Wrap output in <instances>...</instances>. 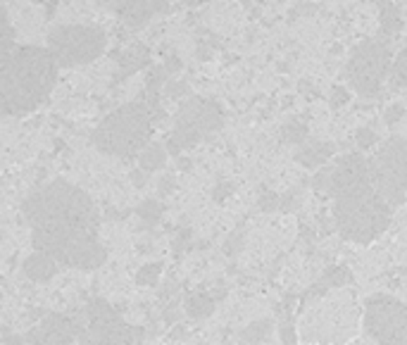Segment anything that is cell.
<instances>
[{"label": "cell", "instance_id": "obj_3", "mask_svg": "<svg viewBox=\"0 0 407 345\" xmlns=\"http://www.w3.org/2000/svg\"><path fill=\"white\" fill-rule=\"evenodd\" d=\"M60 65L48 48L19 45L0 58V117H22L50 96Z\"/></svg>", "mask_w": 407, "mask_h": 345}, {"label": "cell", "instance_id": "obj_14", "mask_svg": "<svg viewBox=\"0 0 407 345\" xmlns=\"http://www.w3.org/2000/svg\"><path fill=\"white\" fill-rule=\"evenodd\" d=\"M22 269H24V274L29 276L31 281L43 283V281H50L53 276L58 274L60 265H58L55 260H53V257L43 255V253H31V255L24 260Z\"/></svg>", "mask_w": 407, "mask_h": 345}, {"label": "cell", "instance_id": "obj_16", "mask_svg": "<svg viewBox=\"0 0 407 345\" xmlns=\"http://www.w3.org/2000/svg\"><path fill=\"white\" fill-rule=\"evenodd\" d=\"M350 283V272H348V267H334V269H329V272H324V276L320 281L312 286L310 290V295H315V297H322V295H327L331 293V290H341L345 288Z\"/></svg>", "mask_w": 407, "mask_h": 345}, {"label": "cell", "instance_id": "obj_25", "mask_svg": "<svg viewBox=\"0 0 407 345\" xmlns=\"http://www.w3.org/2000/svg\"><path fill=\"white\" fill-rule=\"evenodd\" d=\"M391 81H393V86H407V48L400 53L396 58V62H393Z\"/></svg>", "mask_w": 407, "mask_h": 345}, {"label": "cell", "instance_id": "obj_20", "mask_svg": "<svg viewBox=\"0 0 407 345\" xmlns=\"http://www.w3.org/2000/svg\"><path fill=\"white\" fill-rule=\"evenodd\" d=\"M215 310V297L207 293H195L186 300V312L200 319V317H207Z\"/></svg>", "mask_w": 407, "mask_h": 345}, {"label": "cell", "instance_id": "obj_22", "mask_svg": "<svg viewBox=\"0 0 407 345\" xmlns=\"http://www.w3.org/2000/svg\"><path fill=\"white\" fill-rule=\"evenodd\" d=\"M281 136L286 143H295V146H305L308 143V136H310V126L305 121H298V119H291L286 126L281 128Z\"/></svg>", "mask_w": 407, "mask_h": 345}, {"label": "cell", "instance_id": "obj_29", "mask_svg": "<svg viewBox=\"0 0 407 345\" xmlns=\"http://www.w3.org/2000/svg\"><path fill=\"white\" fill-rule=\"evenodd\" d=\"M184 93H188V84L186 81H169V86H167V96L169 98H179V96H184Z\"/></svg>", "mask_w": 407, "mask_h": 345}, {"label": "cell", "instance_id": "obj_8", "mask_svg": "<svg viewBox=\"0 0 407 345\" xmlns=\"http://www.w3.org/2000/svg\"><path fill=\"white\" fill-rule=\"evenodd\" d=\"M369 174L376 191L391 207L403 205L407 198V141L389 138L369 158Z\"/></svg>", "mask_w": 407, "mask_h": 345}, {"label": "cell", "instance_id": "obj_23", "mask_svg": "<svg viewBox=\"0 0 407 345\" xmlns=\"http://www.w3.org/2000/svg\"><path fill=\"white\" fill-rule=\"evenodd\" d=\"M269 331H271V322H267V319L253 322L248 329H243V341L250 343V345H257L269 336Z\"/></svg>", "mask_w": 407, "mask_h": 345}, {"label": "cell", "instance_id": "obj_19", "mask_svg": "<svg viewBox=\"0 0 407 345\" xmlns=\"http://www.w3.org/2000/svg\"><path fill=\"white\" fill-rule=\"evenodd\" d=\"M12 50H15V26H12L5 5L0 3V58H5Z\"/></svg>", "mask_w": 407, "mask_h": 345}, {"label": "cell", "instance_id": "obj_27", "mask_svg": "<svg viewBox=\"0 0 407 345\" xmlns=\"http://www.w3.org/2000/svg\"><path fill=\"white\" fill-rule=\"evenodd\" d=\"M376 143V133L371 131V128L367 126H362L357 131V146H359V150H367V148H371Z\"/></svg>", "mask_w": 407, "mask_h": 345}, {"label": "cell", "instance_id": "obj_4", "mask_svg": "<svg viewBox=\"0 0 407 345\" xmlns=\"http://www.w3.org/2000/svg\"><path fill=\"white\" fill-rule=\"evenodd\" d=\"M153 114L148 103H126L110 112L93 131V146L112 158H136L151 146Z\"/></svg>", "mask_w": 407, "mask_h": 345}, {"label": "cell", "instance_id": "obj_31", "mask_svg": "<svg viewBox=\"0 0 407 345\" xmlns=\"http://www.w3.org/2000/svg\"><path fill=\"white\" fill-rule=\"evenodd\" d=\"M345 100H348V89H341V86H336L334 96H331V103H334V105H343Z\"/></svg>", "mask_w": 407, "mask_h": 345}, {"label": "cell", "instance_id": "obj_1", "mask_svg": "<svg viewBox=\"0 0 407 345\" xmlns=\"http://www.w3.org/2000/svg\"><path fill=\"white\" fill-rule=\"evenodd\" d=\"M22 214L31 226L33 250L60 267L91 272L107 260L96 202L70 181L55 179L33 188L22 202Z\"/></svg>", "mask_w": 407, "mask_h": 345}, {"label": "cell", "instance_id": "obj_11", "mask_svg": "<svg viewBox=\"0 0 407 345\" xmlns=\"http://www.w3.org/2000/svg\"><path fill=\"white\" fill-rule=\"evenodd\" d=\"M79 338L84 345H131L134 331L110 302L96 297L84 310V322H79Z\"/></svg>", "mask_w": 407, "mask_h": 345}, {"label": "cell", "instance_id": "obj_13", "mask_svg": "<svg viewBox=\"0 0 407 345\" xmlns=\"http://www.w3.org/2000/svg\"><path fill=\"white\" fill-rule=\"evenodd\" d=\"M167 10V3H158V0H129V3H114V12L119 19L131 29H139L146 22L158 15V12Z\"/></svg>", "mask_w": 407, "mask_h": 345}, {"label": "cell", "instance_id": "obj_2", "mask_svg": "<svg viewBox=\"0 0 407 345\" xmlns=\"http://www.w3.org/2000/svg\"><path fill=\"white\" fill-rule=\"evenodd\" d=\"M315 188L331 195L336 229L345 241L367 246L389 229L393 207L376 191L369 160L359 153L343 155L334 167H324L315 177Z\"/></svg>", "mask_w": 407, "mask_h": 345}, {"label": "cell", "instance_id": "obj_26", "mask_svg": "<svg viewBox=\"0 0 407 345\" xmlns=\"http://www.w3.org/2000/svg\"><path fill=\"white\" fill-rule=\"evenodd\" d=\"M136 212H139V217L141 219H146V221H158L160 219V214H162V205L158 200H143L139 205V209H136Z\"/></svg>", "mask_w": 407, "mask_h": 345}, {"label": "cell", "instance_id": "obj_33", "mask_svg": "<svg viewBox=\"0 0 407 345\" xmlns=\"http://www.w3.org/2000/svg\"><path fill=\"white\" fill-rule=\"evenodd\" d=\"M165 70H167V72H176V70H181V60L172 55V58L167 60V67H165Z\"/></svg>", "mask_w": 407, "mask_h": 345}, {"label": "cell", "instance_id": "obj_12", "mask_svg": "<svg viewBox=\"0 0 407 345\" xmlns=\"http://www.w3.org/2000/svg\"><path fill=\"white\" fill-rule=\"evenodd\" d=\"M74 338H79V319H72L67 314L53 312L26 334L29 345H70Z\"/></svg>", "mask_w": 407, "mask_h": 345}, {"label": "cell", "instance_id": "obj_15", "mask_svg": "<svg viewBox=\"0 0 407 345\" xmlns=\"http://www.w3.org/2000/svg\"><path fill=\"white\" fill-rule=\"evenodd\" d=\"M331 155H334V146H331V143H324V141H308V143L298 150L295 158H298L300 165L315 169V167L324 165Z\"/></svg>", "mask_w": 407, "mask_h": 345}, {"label": "cell", "instance_id": "obj_28", "mask_svg": "<svg viewBox=\"0 0 407 345\" xmlns=\"http://www.w3.org/2000/svg\"><path fill=\"white\" fill-rule=\"evenodd\" d=\"M403 117H405V107L400 103L391 105L389 110H386V121H389V124H396V121H400Z\"/></svg>", "mask_w": 407, "mask_h": 345}, {"label": "cell", "instance_id": "obj_32", "mask_svg": "<svg viewBox=\"0 0 407 345\" xmlns=\"http://www.w3.org/2000/svg\"><path fill=\"white\" fill-rule=\"evenodd\" d=\"M283 345H293V341H295V336H293V327H291V322H286L283 324Z\"/></svg>", "mask_w": 407, "mask_h": 345}, {"label": "cell", "instance_id": "obj_6", "mask_svg": "<svg viewBox=\"0 0 407 345\" xmlns=\"http://www.w3.org/2000/svg\"><path fill=\"white\" fill-rule=\"evenodd\" d=\"M107 33L96 24H60L48 33V50L60 67H79L105 53Z\"/></svg>", "mask_w": 407, "mask_h": 345}, {"label": "cell", "instance_id": "obj_21", "mask_svg": "<svg viewBox=\"0 0 407 345\" xmlns=\"http://www.w3.org/2000/svg\"><path fill=\"white\" fill-rule=\"evenodd\" d=\"M400 24H403V12L396 3H386L381 8V33L391 36L400 29Z\"/></svg>", "mask_w": 407, "mask_h": 345}, {"label": "cell", "instance_id": "obj_24", "mask_svg": "<svg viewBox=\"0 0 407 345\" xmlns=\"http://www.w3.org/2000/svg\"><path fill=\"white\" fill-rule=\"evenodd\" d=\"M160 272H162L160 262H153V265L141 267V272L136 274V283H139V286H155L158 279H160Z\"/></svg>", "mask_w": 407, "mask_h": 345}, {"label": "cell", "instance_id": "obj_9", "mask_svg": "<svg viewBox=\"0 0 407 345\" xmlns=\"http://www.w3.org/2000/svg\"><path fill=\"white\" fill-rule=\"evenodd\" d=\"M391 67V48L384 38H369L355 45L348 60V81L362 98H374Z\"/></svg>", "mask_w": 407, "mask_h": 345}, {"label": "cell", "instance_id": "obj_34", "mask_svg": "<svg viewBox=\"0 0 407 345\" xmlns=\"http://www.w3.org/2000/svg\"><path fill=\"white\" fill-rule=\"evenodd\" d=\"M172 186H174L172 177H165V179H162V184H160V193H162V195L169 193V191H172Z\"/></svg>", "mask_w": 407, "mask_h": 345}, {"label": "cell", "instance_id": "obj_10", "mask_svg": "<svg viewBox=\"0 0 407 345\" xmlns=\"http://www.w3.org/2000/svg\"><path fill=\"white\" fill-rule=\"evenodd\" d=\"M362 327L379 345H407V305L391 295H371L362 312Z\"/></svg>", "mask_w": 407, "mask_h": 345}, {"label": "cell", "instance_id": "obj_18", "mask_svg": "<svg viewBox=\"0 0 407 345\" xmlns=\"http://www.w3.org/2000/svg\"><path fill=\"white\" fill-rule=\"evenodd\" d=\"M165 160H167V150H165V148H162L160 143H151L143 153L139 155L141 172H143V174L158 172V169L165 165Z\"/></svg>", "mask_w": 407, "mask_h": 345}, {"label": "cell", "instance_id": "obj_17", "mask_svg": "<svg viewBox=\"0 0 407 345\" xmlns=\"http://www.w3.org/2000/svg\"><path fill=\"white\" fill-rule=\"evenodd\" d=\"M148 60H151V53L143 45H136V48L126 50L124 55L119 58V74L117 79H124L129 74H134L136 70H141L143 65H148Z\"/></svg>", "mask_w": 407, "mask_h": 345}, {"label": "cell", "instance_id": "obj_7", "mask_svg": "<svg viewBox=\"0 0 407 345\" xmlns=\"http://www.w3.org/2000/svg\"><path fill=\"white\" fill-rule=\"evenodd\" d=\"M222 124H224V112L215 100L207 98L186 100L174 119V131L169 136L167 150L176 158L181 150L193 148L202 138H207L210 133H215Z\"/></svg>", "mask_w": 407, "mask_h": 345}, {"label": "cell", "instance_id": "obj_30", "mask_svg": "<svg viewBox=\"0 0 407 345\" xmlns=\"http://www.w3.org/2000/svg\"><path fill=\"white\" fill-rule=\"evenodd\" d=\"M260 207L262 209H276L279 207V195H274V193L264 195V198L260 200Z\"/></svg>", "mask_w": 407, "mask_h": 345}, {"label": "cell", "instance_id": "obj_5", "mask_svg": "<svg viewBox=\"0 0 407 345\" xmlns=\"http://www.w3.org/2000/svg\"><path fill=\"white\" fill-rule=\"evenodd\" d=\"M359 329V310L348 290H331L322 295L315 307L303 314L298 331L305 343L312 345H343Z\"/></svg>", "mask_w": 407, "mask_h": 345}]
</instances>
